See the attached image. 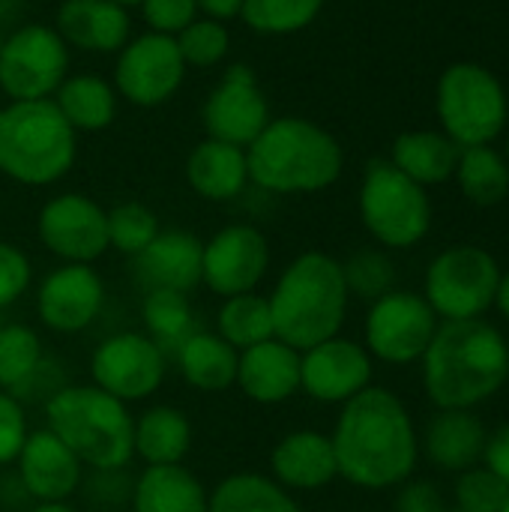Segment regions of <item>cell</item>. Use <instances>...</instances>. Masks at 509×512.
<instances>
[{
    "mask_svg": "<svg viewBox=\"0 0 509 512\" xmlns=\"http://www.w3.org/2000/svg\"><path fill=\"white\" fill-rule=\"evenodd\" d=\"M333 453L339 480L360 492H390L420 465V429L411 408L390 387H366L336 414Z\"/></svg>",
    "mask_w": 509,
    "mask_h": 512,
    "instance_id": "1",
    "label": "cell"
},
{
    "mask_svg": "<svg viewBox=\"0 0 509 512\" xmlns=\"http://www.w3.org/2000/svg\"><path fill=\"white\" fill-rule=\"evenodd\" d=\"M420 366L435 411H477L507 387L509 339L486 318L441 321Z\"/></svg>",
    "mask_w": 509,
    "mask_h": 512,
    "instance_id": "2",
    "label": "cell"
},
{
    "mask_svg": "<svg viewBox=\"0 0 509 512\" xmlns=\"http://www.w3.org/2000/svg\"><path fill=\"white\" fill-rule=\"evenodd\" d=\"M267 306L273 336L294 351H306L339 336L351 309L342 261L321 249L300 252L276 276Z\"/></svg>",
    "mask_w": 509,
    "mask_h": 512,
    "instance_id": "3",
    "label": "cell"
},
{
    "mask_svg": "<svg viewBox=\"0 0 509 512\" xmlns=\"http://www.w3.org/2000/svg\"><path fill=\"white\" fill-rule=\"evenodd\" d=\"M246 165L249 183L270 195H315L342 177L345 153L324 126L288 114L270 117L246 147Z\"/></svg>",
    "mask_w": 509,
    "mask_h": 512,
    "instance_id": "4",
    "label": "cell"
},
{
    "mask_svg": "<svg viewBox=\"0 0 509 512\" xmlns=\"http://www.w3.org/2000/svg\"><path fill=\"white\" fill-rule=\"evenodd\" d=\"M45 429H51L87 471H117L129 468L135 459V414L93 384L60 387L45 402Z\"/></svg>",
    "mask_w": 509,
    "mask_h": 512,
    "instance_id": "5",
    "label": "cell"
},
{
    "mask_svg": "<svg viewBox=\"0 0 509 512\" xmlns=\"http://www.w3.org/2000/svg\"><path fill=\"white\" fill-rule=\"evenodd\" d=\"M78 156V132L51 99L0 108V174L18 186L60 183Z\"/></svg>",
    "mask_w": 509,
    "mask_h": 512,
    "instance_id": "6",
    "label": "cell"
},
{
    "mask_svg": "<svg viewBox=\"0 0 509 512\" xmlns=\"http://www.w3.org/2000/svg\"><path fill=\"white\" fill-rule=\"evenodd\" d=\"M360 219L384 249H414L432 228L429 192L390 159H372L360 183Z\"/></svg>",
    "mask_w": 509,
    "mask_h": 512,
    "instance_id": "7",
    "label": "cell"
},
{
    "mask_svg": "<svg viewBox=\"0 0 509 512\" xmlns=\"http://www.w3.org/2000/svg\"><path fill=\"white\" fill-rule=\"evenodd\" d=\"M501 264L483 246L459 243L438 252L423 279V297L441 321H474L495 309Z\"/></svg>",
    "mask_w": 509,
    "mask_h": 512,
    "instance_id": "8",
    "label": "cell"
},
{
    "mask_svg": "<svg viewBox=\"0 0 509 512\" xmlns=\"http://www.w3.org/2000/svg\"><path fill=\"white\" fill-rule=\"evenodd\" d=\"M438 117L459 147H483L507 123V93L486 66L453 63L438 81Z\"/></svg>",
    "mask_w": 509,
    "mask_h": 512,
    "instance_id": "9",
    "label": "cell"
},
{
    "mask_svg": "<svg viewBox=\"0 0 509 512\" xmlns=\"http://www.w3.org/2000/svg\"><path fill=\"white\" fill-rule=\"evenodd\" d=\"M438 327L441 318L432 312L423 294L393 288L390 294L369 303L363 318V348L375 363L396 369L414 366L423 360Z\"/></svg>",
    "mask_w": 509,
    "mask_h": 512,
    "instance_id": "10",
    "label": "cell"
},
{
    "mask_svg": "<svg viewBox=\"0 0 509 512\" xmlns=\"http://www.w3.org/2000/svg\"><path fill=\"white\" fill-rule=\"evenodd\" d=\"M168 369L171 357L144 330H120L105 336L87 363L90 384L123 405L153 399L162 390Z\"/></svg>",
    "mask_w": 509,
    "mask_h": 512,
    "instance_id": "11",
    "label": "cell"
},
{
    "mask_svg": "<svg viewBox=\"0 0 509 512\" xmlns=\"http://www.w3.org/2000/svg\"><path fill=\"white\" fill-rule=\"evenodd\" d=\"M69 72V45L48 24H24L3 36L0 90L9 102L51 99Z\"/></svg>",
    "mask_w": 509,
    "mask_h": 512,
    "instance_id": "12",
    "label": "cell"
},
{
    "mask_svg": "<svg viewBox=\"0 0 509 512\" xmlns=\"http://www.w3.org/2000/svg\"><path fill=\"white\" fill-rule=\"evenodd\" d=\"M36 237L60 264H96L108 249V210L84 192L51 195L36 216Z\"/></svg>",
    "mask_w": 509,
    "mask_h": 512,
    "instance_id": "13",
    "label": "cell"
},
{
    "mask_svg": "<svg viewBox=\"0 0 509 512\" xmlns=\"http://www.w3.org/2000/svg\"><path fill=\"white\" fill-rule=\"evenodd\" d=\"M186 78V63L174 36L141 33L117 51L114 90L135 108H156L177 96Z\"/></svg>",
    "mask_w": 509,
    "mask_h": 512,
    "instance_id": "14",
    "label": "cell"
},
{
    "mask_svg": "<svg viewBox=\"0 0 509 512\" xmlns=\"http://www.w3.org/2000/svg\"><path fill=\"white\" fill-rule=\"evenodd\" d=\"M270 273V240L258 225L231 222L204 240L201 285L216 297L252 294Z\"/></svg>",
    "mask_w": 509,
    "mask_h": 512,
    "instance_id": "15",
    "label": "cell"
},
{
    "mask_svg": "<svg viewBox=\"0 0 509 512\" xmlns=\"http://www.w3.org/2000/svg\"><path fill=\"white\" fill-rule=\"evenodd\" d=\"M105 297V279L93 264H57L36 285L33 312L45 330L75 336L99 321Z\"/></svg>",
    "mask_w": 509,
    "mask_h": 512,
    "instance_id": "16",
    "label": "cell"
},
{
    "mask_svg": "<svg viewBox=\"0 0 509 512\" xmlns=\"http://www.w3.org/2000/svg\"><path fill=\"white\" fill-rule=\"evenodd\" d=\"M375 381V360L363 342L333 336L300 351V393L318 405L342 408Z\"/></svg>",
    "mask_w": 509,
    "mask_h": 512,
    "instance_id": "17",
    "label": "cell"
},
{
    "mask_svg": "<svg viewBox=\"0 0 509 512\" xmlns=\"http://www.w3.org/2000/svg\"><path fill=\"white\" fill-rule=\"evenodd\" d=\"M201 120L207 138L246 150L270 123V105L258 84L255 69L246 63L228 66L219 84L210 90L201 108Z\"/></svg>",
    "mask_w": 509,
    "mask_h": 512,
    "instance_id": "18",
    "label": "cell"
},
{
    "mask_svg": "<svg viewBox=\"0 0 509 512\" xmlns=\"http://www.w3.org/2000/svg\"><path fill=\"white\" fill-rule=\"evenodd\" d=\"M12 471L24 483L33 504L42 501H72L81 492L87 468L81 459L51 432V429H30Z\"/></svg>",
    "mask_w": 509,
    "mask_h": 512,
    "instance_id": "19",
    "label": "cell"
},
{
    "mask_svg": "<svg viewBox=\"0 0 509 512\" xmlns=\"http://www.w3.org/2000/svg\"><path fill=\"white\" fill-rule=\"evenodd\" d=\"M267 468H270L267 477L291 495L324 492L339 480L330 432H318V429L285 432L273 444Z\"/></svg>",
    "mask_w": 509,
    "mask_h": 512,
    "instance_id": "20",
    "label": "cell"
},
{
    "mask_svg": "<svg viewBox=\"0 0 509 512\" xmlns=\"http://www.w3.org/2000/svg\"><path fill=\"white\" fill-rule=\"evenodd\" d=\"M204 240L183 228H162L156 240L132 258V276L141 291L192 294L201 285Z\"/></svg>",
    "mask_w": 509,
    "mask_h": 512,
    "instance_id": "21",
    "label": "cell"
},
{
    "mask_svg": "<svg viewBox=\"0 0 509 512\" xmlns=\"http://www.w3.org/2000/svg\"><path fill=\"white\" fill-rule=\"evenodd\" d=\"M234 387L264 408L291 402L300 393V351L276 336L240 351Z\"/></svg>",
    "mask_w": 509,
    "mask_h": 512,
    "instance_id": "22",
    "label": "cell"
},
{
    "mask_svg": "<svg viewBox=\"0 0 509 512\" xmlns=\"http://www.w3.org/2000/svg\"><path fill=\"white\" fill-rule=\"evenodd\" d=\"M489 429L474 411H435L420 435V456L444 474H462L483 462Z\"/></svg>",
    "mask_w": 509,
    "mask_h": 512,
    "instance_id": "23",
    "label": "cell"
},
{
    "mask_svg": "<svg viewBox=\"0 0 509 512\" xmlns=\"http://www.w3.org/2000/svg\"><path fill=\"white\" fill-rule=\"evenodd\" d=\"M54 30L69 48L87 54H117L132 39L129 12L111 0H63Z\"/></svg>",
    "mask_w": 509,
    "mask_h": 512,
    "instance_id": "24",
    "label": "cell"
},
{
    "mask_svg": "<svg viewBox=\"0 0 509 512\" xmlns=\"http://www.w3.org/2000/svg\"><path fill=\"white\" fill-rule=\"evenodd\" d=\"M183 171L189 189L204 201H216V204L240 198L249 186L246 150L216 138H204L201 144H195L186 156Z\"/></svg>",
    "mask_w": 509,
    "mask_h": 512,
    "instance_id": "25",
    "label": "cell"
},
{
    "mask_svg": "<svg viewBox=\"0 0 509 512\" xmlns=\"http://www.w3.org/2000/svg\"><path fill=\"white\" fill-rule=\"evenodd\" d=\"M210 489L186 465H144L132 483L129 512H207Z\"/></svg>",
    "mask_w": 509,
    "mask_h": 512,
    "instance_id": "26",
    "label": "cell"
},
{
    "mask_svg": "<svg viewBox=\"0 0 509 512\" xmlns=\"http://www.w3.org/2000/svg\"><path fill=\"white\" fill-rule=\"evenodd\" d=\"M195 429L183 408L156 402L135 414L132 447L144 465H183L192 453Z\"/></svg>",
    "mask_w": 509,
    "mask_h": 512,
    "instance_id": "27",
    "label": "cell"
},
{
    "mask_svg": "<svg viewBox=\"0 0 509 512\" xmlns=\"http://www.w3.org/2000/svg\"><path fill=\"white\" fill-rule=\"evenodd\" d=\"M237 351L213 330H195L174 354V366L186 387L198 393H225L237 378Z\"/></svg>",
    "mask_w": 509,
    "mask_h": 512,
    "instance_id": "28",
    "label": "cell"
},
{
    "mask_svg": "<svg viewBox=\"0 0 509 512\" xmlns=\"http://www.w3.org/2000/svg\"><path fill=\"white\" fill-rule=\"evenodd\" d=\"M459 153H462V147L453 138H447L444 132L417 129V132H402L393 141L390 162L405 177H411L414 183H420L426 189V186L447 183L456 174Z\"/></svg>",
    "mask_w": 509,
    "mask_h": 512,
    "instance_id": "29",
    "label": "cell"
},
{
    "mask_svg": "<svg viewBox=\"0 0 509 512\" xmlns=\"http://www.w3.org/2000/svg\"><path fill=\"white\" fill-rule=\"evenodd\" d=\"M117 90L111 81L81 72V75H66V81L57 87L51 102L63 114V120L75 132H102L114 123L117 117Z\"/></svg>",
    "mask_w": 509,
    "mask_h": 512,
    "instance_id": "30",
    "label": "cell"
},
{
    "mask_svg": "<svg viewBox=\"0 0 509 512\" xmlns=\"http://www.w3.org/2000/svg\"><path fill=\"white\" fill-rule=\"evenodd\" d=\"M207 512H303V507L267 474L237 471L210 489Z\"/></svg>",
    "mask_w": 509,
    "mask_h": 512,
    "instance_id": "31",
    "label": "cell"
},
{
    "mask_svg": "<svg viewBox=\"0 0 509 512\" xmlns=\"http://www.w3.org/2000/svg\"><path fill=\"white\" fill-rule=\"evenodd\" d=\"M141 330L171 357L198 327L195 306L189 294L180 291H144L141 300Z\"/></svg>",
    "mask_w": 509,
    "mask_h": 512,
    "instance_id": "32",
    "label": "cell"
},
{
    "mask_svg": "<svg viewBox=\"0 0 509 512\" xmlns=\"http://www.w3.org/2000/svg\"><path fill=\"white\" fill-rule=\"evenodd\" d=\"M213 333L219 339H225L237 354L273 339V318H270L267 294L252 291V294L225 297L216 309Z\"/></svg>",
    "mask_w": 509,
    "mask_h": 512,
    "instance_id": "33",
    "label": "cell"
},
{
    "mask_svg": "<svg viewBox=\"0 0 509 512\" xmlns=\"http://www.w3.org/2000/svg\"><path fill=\"white\" fill-rule=\"evenodd\" d=\"M453 177L459 180L462 195L477 207H495L509 195L507 159L498 150H492L489 144L462 147Z\"/></svg>",
    "mask_w": 509,
    "mask_h": 512,
    "instance_id": "34",
    "label": "cell"
},
{
    "mask_svg": "<svg viewBox=\"0 0 509 512\" xmlns=\"http://www.w3.org/2000/svg\"><path fill=\"white\" fill-rule=\"evenodd\" d=\"M42 336L30 324L6 321L0 330V390L18 393L45 360Z\"/></svg>",
    "mask_w": 509,
    "mask_h": 512,
    "instance_id": "35",
    "label": "cell"
},
{
    "mask_svg": "<svg viewBox=\"0 0 509 512\" xmlns=\"http://www.w3.org/2000/svg\"><path fill=\"white\" fill-rule=\"evenodd\" d=\"M324 9V0H243L240 18L261 36H291L306 30Z\"/></svg>",
    "mask_w": 509,
    "mask_h": 512,
    "instance_id": "36",
    "label": "cell"
},
{
    "mask_svg": "<svg viewBox=\"0 0 509 512\" xmlns=\"http://www.w3.org/2000/svg\"><path fill=\"white\" fill-rule=\"evenodd\" d=\"M162 231L156 213L141 201H123L108 210V249L123 258L141 255Z\"/></svg>",
    "mask_w": 509,
    "mask_h": 512,
    "instance_id": "37",
    "label": "cell"
},
{
    "mask_svg": "<svg viewBox=\"0 0 509 512\" xmlns=\"http://www.w3.org/2000/svg\"><path fill=\"white\" fill-rule=\"evenodd\" d=\"M342 273H345V285L348 294L357 300H378L384 294H390L396 288V264L384 249H360L354 252L348 261H342Z\"/></svg>",
    "mask_w": 509,
    "mask_h": 512,
    "instance_id": "38",
    "label": "cell"
},
{
    "mask_svg": "<svg viewBox=\"0 0 509 512\" xmlns=\"http://www.w3.org/2000/svg\"><path fill=\"white\" fill-rule=\"evenodd\" d=\"M174 39H177V48L183 54L186 69L189 66L192 69H213L231 51V33H228V27L222 21H213V18H195Z\"/></svg>",
    "mask_w": 509,
    "mask_h": 512,
    "instance_id": "39",
    "label": "cell"
},
{
    "mask_svg": "<svg viewBox=\"0 0 509 512\" xmlns=\"http://www.w3.org/2000/svg\"><path fill=\"white\" fill-rule=\"evenodd\" d=\"M453 498H456V510L462 512H501L509 501V486H504L483 465H477L456 474Z\"/></svg>",
    "mask_w": 509,
    "mask_h": 512,
    "instance_id": "40",
    "label": "cell"
},
{
    "mask_svg": "<svg viewBox=\"0 0 509 512\" xmlns=\"http://www.w3.org/2000/svg\"><path fill=\"white\" fill-rule=\"evenodd\" d=\"M132 483H135V477H129V468H117V471H87L78 495H84L90 507L120 510V507H129Z\"/></svg>",
    "mask_w": 509,
    "mask_h": 512,
    "instance_id": "41",
    "label": "cell"
},
{
    "mask_svg": "<svg viewBox=\"0 0 509 512\" xmlns=\"http://www.w3.org/2000/svg\"><path fill=\"white\" fill-rule=\"evenodd\" d=\"M30 435L27 405L12 393L0 390V471L12 468Z\"/></svg>",
    "mask_w": 509,
    "mask_h": 512,
    "instance_id": "42",
    "label": "cell"
},
{
    "mask_svg": "<svg viewBox=\"0 0 509 512\" xmlns=\"http://www.w3.org/2000/svg\"><path fill=\"white\" fill-rule=\"evenodd\" d=\"M33 285V264L15 243L0 240V312L15 306Z\"/></svg>",
    "mask_w": 509,
    "mask_h": 512,
    "instance_id": "43",
    "label": "cell"
},
{
    "mask_svg": "<svg viewBox=\"0 0 509 512\" xmlns=\"http://www.w3.org/2000/svg\"><path fill=\"white\" fill-rule=\"evenodd\" d=\"M141 15L153 33L177 36L198 18L195 0H141Z\"/></svg>",
    "mask_w": 509,
    "mask_h": 512,
    "instance_id": "44",
    "label": "cell"
},
{
    "mask_svg": "<svg viewBox=\"0 0 509 512\" xmlns=\"http://www.w3.org/2000/svg\"><path fill=\"white\" fill-rule=\"evenodd\" d=\"M396 512H447V501L438 483L432 480H405L396 489Z\"/></svg>",
    "mask_w": 509,
    "mask_h": 512,
    "instance_id": "45",
    "label": "cell"
},
{
    "mask_svg": "<svg viewBox=\"0 0 509 512\" xmlns=\"http://www.w3.org/2000/svg\"><path fill=\"white\" fill-rule=\"evenodd\" d=\"M486 471H492L504 486H509V423L498 426L495 432H489L486 438V450H483V462Z\"/></svg>",
    "mask_w": 509,
    "mask_h": 512,
    "instance_id": "46",
    "label": "cell"
},
{
    "mask_svg": "<svg viewBox=\"0 0 509 512\" xmlns=\"http://www.w3.org/2000/svg\"><path fill=\"white\" fill-rule=\"evenodd\" d=\"M0 507L6 512H27L33 507L24 483L18 480V474L12 468H6L3 477H0Z\"/></svg>",
    "mask_w": 509,
    "mask_h": 512,
    "instance_id": "47",
    "label": "cell"
},
{
    "mask_svg": "<svg viewBox=\"0 0 509 512\" xmlns=\"http://www.w3.org/2000/svg\"><path fill=\"white\" fill-rule=\"evenodd\" d=\"M195 3L204 18H213L222 24L231 18H240V6H243V0H195Z\"/></svg>",
    "mask_w": 509,
    "mask_h": 512,
    "instance_id": "48",
    "label": "cell"
},
{
    "mask_svg": "<svg viewBox=\"0 0 509 512\" xmlns=\"http://www.w3.org/2000/svg\"><path fill=\"white\" fill-rule=\"evenodd\" d=\"M495 309L498 315L509 324V270L501 273V282H498V294H495Z\"/></svg>",
    "mask_w": 509,
    "mask_h": 512,
    "instance_id": "49",
    "label": "cell"
},
{
    "mask_svg": "<svg viewBox=\"0 0 509 512\" xmlns=\"http://www.w3.org/2000/svg\"><path fill=\"white\" fill-rule=\"evenodd\" d=\"M27 512H81L72 501H42V504H33Z\"/></svg>",
    "mask_w": 509,
    "mask_h": 512,
    "instance_id": "50",
    "label": "cell"
},
{
    "mask_svg": "<svg viewBox=\"0 0 509 512\" xmlns=\"http://www.w3.org/2000/svg\"><path fill=\"white\" fill-rule=\"evenodd\" d=\"M111 3H117V6H123V9H129V6H138L141 0H111Z\"/></svg>",
    "mask_w": 509,
    "mask_h": 512,
    "instance_id": "51",
    "label": "cell"
},
{
    "mask_svg": "<svg viewBox=\"0 0 509 512\" xmlns=\"http://www.w3.org/2000/svg\"><path fill=\"white\" fill-rule=\"evenodd\" d=\"M3 324H6V318H3V312H0V330H3Z\"/></svg>",
    "mask_w": 509,
    "mask_h": 512,
    "instance_id": "52",
    "label": "cell"
},
{
    "mask_svg": "<svg viewBox=\"0 0 509 512\" xmlns=\"http://www.w3.org/2000/svg\"><path fill=\"white\" fill-rule=\"evenodd\" d=\"M501 512H509V501H507V504H504V510H501Z\"/></svg>",
    "mask_w": 509,
    "mask_h": 512,
    "instance_id": "53",
    "label": "cell"
},
{
    "mask_svg": "<svg viewBox=\"0 0 509 512\" xmlns=\"http://www.w3.org/2000/svg\"><path fill=\"white\" fill-rule=\"evenodd\" d=\"M447 512H462V510H456V507H453V510H447Z\"/></svg>",
    "mask_w": 509,
    "mask_h": 512,
    "instance_id": "54",
    "label": "cell"
},
{
    "mask_svg": "<svg viewBox=\"0 0 509 512\" xmlns=\"http://www.w3.org/2000/svg\"><path fill=\"white\" fill-rule=\"evenodd\" d=\"M0 45H3V33H0Z\"/></svg>",
    "mask_w": 509,
    "mask_h": 512,
    "instance_id": "55",
    "label": "cell"
}]
</instances>
